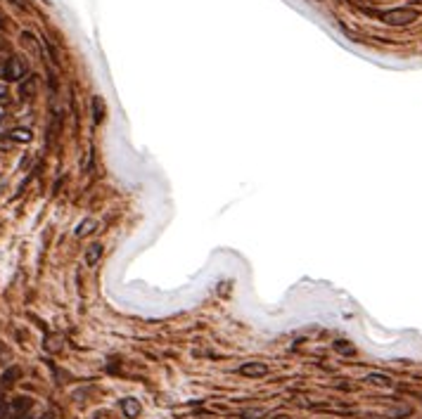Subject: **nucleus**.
Segmentation results:
<instances>
[{
    "mask_svg": "<svg viewBox=\"0 0 422 419\" xmlns=\"http://www.w3.org/2000/svg\"><path fill=\"white\" fill-rule=\"evenodd\" d=\"M420 17V12L413 8H394V10H386V12H379V19L389 24V26H405L415 19Z\"/></svg>",
    "mask_w": 422,
    "mask_h": 419,
    "instance_id": "obj_1",
    "label": "nucleus"
},
{
    "mask_svg": "<svg viewBox=\"0 0 422 419\" xmlns=\"http://www.w3.org/2000/svg\"><path fill=\"white\" fill-rule=\"evenodd\" d=\"M10 138L15 140V142H31V130H27V128H15V130H10Z\"/></svg>",
    "mask_w": 422,
    "mask_h": 419,
    "instance_id": "obj_9",
    "label": "nucleus"
},
{
    "mask_svg": "<svg viewBox=\"0 0 422 419\" xmlns=\"http://www.w3.org/2000/svg\"><path fill=\"white\" fill-rule=\"evenodd\" d=\"M100 258H102V244L95 242V244H90L88 251H86V263H88V266H95Z\"/></svg>",
    "mask_w": 422,
    "mask_h": 419,
    "instance_id": "obj_8",
    "label": "nucleus"
},
{
    "mask_svg": "<svg viewBox=\"0 0 422 419\" xmlns=\"http://www.w3.org/2000/svg\"><path fill=\"white\" fill-rule=\"evenodd\" d=\"M5 188V178H0V190Z\"/></svg>",
    "mask_w": 422,
    "mask_h": 419,
    "instance_id": "obj_19",
    "label": "nucleus"
},
{
    "mask_svg": "<svg viewBox=\"0 0 422 419\" xmlns=\"http://www.w3.org/2000/svg\"><path fill=\"white\" fill-rule=\"evenodd\" d=\"M263 417V410H247L242 414V419H261Z\"/></svg>",
    "mask_w": 422,
    "mask_h": 419,
    "instance_id": "obj_15",
    "label": "nucleus"
},
{
    "mask_svg": "<svg viewBox=\"0 0 422 419\" xmlns=\"http://www.w3.org/2000/svg\"><path fill=\"white\" fill-rule=\"evenodd\" d=\"M45 348H48V350H60V348H62V339H60V336H48Z\"/></svg>",
    "mask_w": 422,
    "mask_h": 419,
    "instance_id": "obj_13",
    "label": "nucleus"
},
{
    "mask_svg": "<svg viewBox=\"0 0 422 419\" xmlns=\"http://www.w3.org/2000/svg\"><path fill=\"white\" fill-rule=\"evenodd\" d=\"M17 376H19V370L17 367H10L8 372L3 374V386H12V384L17 382Z\"/></svg>",
    "mask_w": 422,
    "mask_h": 419,
    "instance_id": "obj_10",
    "label": "nucleus"
},
{
    "mask_svg": "<svg viewBox=\"0 0 422 419\" xmlns=\"http://www.w3.org/2000/svg\"><path fill=\"white\" fill-rule=\"evenodd\" d=\"M95 230H98V220H95V218H86V220L76 228V237H88V234H93Z\"/></svg>",
    "mask_w": 422,
    "mask_h": 419,
    "instance_id": "obj_7",
    "label": "nucleus"
},
{
    "mask_svg": "<svg viewBox=\"0 0 422 419\" xmlns=\"http://www.w3.org/2000/svg\"><path fill=\"white\" fill-rule=\"evenodd\" d=\"M34 92H36V78H34V76L22 78V83H19V95H22V98H31Z\"/></svg>",
    "mask_w": 422,
    "mask_h": 419,
    "instance_id": "obj_6",
    "label": "nucleus"
},
{
    "mask_svg": "<svg viewBox=\"0 0 422 419\" xmlns=\"http://www.w3.org/2000/svg\"><path fill=\"white\" fill-rule=\"evenodd\" d=\"M240 374L244 376H263L268 374V365H263V362H244L240 367Z\"/></svg>",
    "mask_w": 422,
    "mask_h": 419,
    "instance_id": "obj_3",
    "label": "nucleus"
},
{
    "mask_svg": "<svg viewBox=\"0 0 422 419\" xmlns=\"http://www.w3.org/2000/svg\"><path fill=\"white\" fill-rule=\"evenodd\" d=\"M334 348H337L339 353H344V356H353V353H356V348L349 346L346 341H334Z\"/></svg>",
    "mask_w": 422,
    "mask_h": 419,
    "instance_id": "obj_12",
    "label": "nucleus"
},
{
    "mask_svg": "<svg viewBox=\"0 0 422 419\" xmlns=\"http://www.w3.org/2000/svg\"><path fill=\"white\" fill-rule=\"evenodd\" d=\"M10 102V95H8V88L0 83V104H8Z\"/></svg>",
    "mask_w": 422,
    "mask_h": 419,
    "instance_id": "obj_16",
    "label": "nucleus"
},
{
    "mask_svg": "<svg viewBox=\"0 0 422 419\" xmlns=\"http://www.w3.org/2000/svg\"><path fill=\"white\" fill-rule=\"evenodd\" d=\"M121 410H124V414H126L128 419H135L140 414V402L135 400V398H124V400H121Z\"/></svg>",
    "mask_w": 422,
    "mask_h": 419,
    "instance_id": "obj_4",
    "label": "nucleus"
},
{
    "mask_svg": "<svg viewBox=\"0 0 422 419\" xmlns=\"http://www.w3.org/2000/svg\"><path fill=\"white\" fill-rule=\"evenodd\" d=\"M90 159H93V147H88V152H86V159H83V170L90 166Z\"/></svg>",
    "mask_w": 422,
    "mask_h": 419,
    "instance_id": "obj_17",
    "label": "nucleus"
},
{
    "mask_svg": "<svg viewBox=\"0 0 422 419\" xmlns=\"http://www.w3.org/2000/svg\"><path fill=\"white\" fill-rule=\"evenodd\" d=\"M29 69H27V62L22 60V57H10L8 62H5V66H3V76L8 80H22V78H27L29 76Z\"/></svg>",
    "mask_w": 422,
    "mask_h": 419,
    "instance_id": "obj_2",
    "label": "nucleus"
},
{
    "mask_svg": "<svg viewBox=\"0 0 422 419\" xmlns=\"http://www.w3.org/2000/svg\"><path fill=\"white\" fill-rule=\"evenodd\" d=\"M12 142H15V140H12V138H3V135H0V150H3V152H8V150H12Z\"/></svg>",
    "mask_w": 422,
    "mask_h": 419,
    "instance_id": "obj_14",
    "label": "nucleus"
},
{
    "mask_svg": "<svg viewBox=\"0 0 422 419\" xmlns=\"http://www.w3.org/2000/svg\"><path fill=\"white\" fill-rule=\"evenodd\" d=\"M0 50H8V40H5L3 36H0Z\"/></svg>",
    "mask_w": 422,
    "mask_h": 419,
    "instance_id": "obj_18",
    "label": "nucleus"
},
{
    "mask_svg": "<svg viewBox=\"0 0 422 419\" xmlns=\"http://www.w3.org/2000/svg\"><path fill=\"white\" fill-rule=\"evenodd\" d=\"M90 104H93V121H95V124H102V121H105V100L100 98V95H95Z\"/></svg>",
    "mask_w": 422,
    "mask_h": 419,
    "instance_id": "obj_5",
    "label": "nucleus"
},
{
    "mask_svg": "<svg viewBox=\"0 0 422 419\" xmlns=\"http://www.w3.org/2000/svg\"><path fill=\"white\" fill-rule=\"evenodd\" d=\"M368 382L370 384H379V386H391V379H389L386 374H377V372L368 374Z\"/></svg>",
    "mask_w": 422,
    "mask_h": 419,
    "instance_id": "obj_11",
    "label": "nucleus"
}]
</instances>
